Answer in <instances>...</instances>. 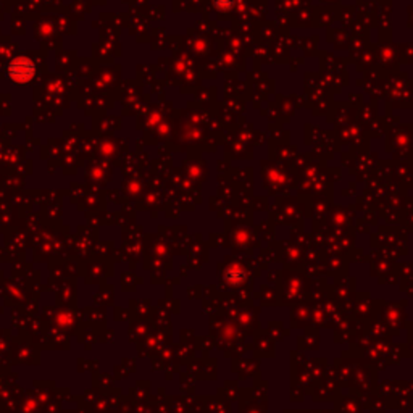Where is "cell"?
I'll return each mask as SVG.
<instances>
[{"mask_svg":"<svg viewBox=\"0 0 413 413\" xmlns=\"http://www.w3.org/2000/svg\"><path fill=\"white\" fill-rule=\"evenodd\" d=\"M33 75H34V67L33 63L28 62L26 59H18L10 65V76L18 83L30 81Z\"/></svg>","mask_w":413,"mask_h":413,"instance_id":"1","label":"cell"}]
</instances>
